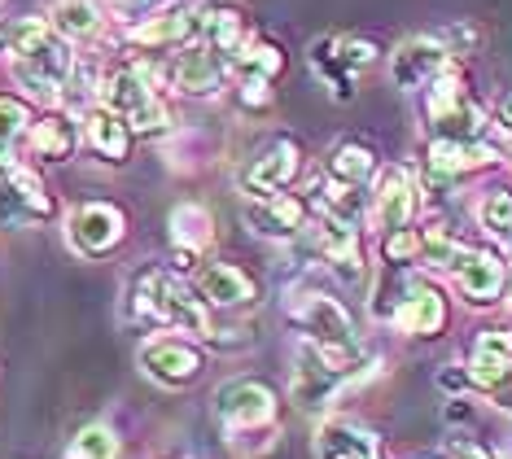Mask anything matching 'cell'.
<instances>
[{"mask_svg":"<svg viewBox=\"0 0 512 459\" xmlns=\"http://www.w3.org/2000/svg\"><path fill=\"white\" fill-rule=\"evenodd\" d=\"M101 105L114 110L119 119H127V127L141 136H158L171 127V114L167 105L158 101L154 92V70L149 66H127V70H114L101 88Z\"/></svg>","mask_w":512,"mask_h":459,"instance_id":"277c9868","label":"cell"},{"mask_svg":"<svg viewBox=\"0 0 512 459\" xmlns=\"http://www.w3.org/2000/svg\"><path fill=\"white\" fill-rule=\"evenodd\" d=\"M49 22L66 40H92L101 31V9H97V0H53Z\"/></svg>","mask_w":512,"mask_h":459,"instance_id":"484cf974","label":"cell"},{"mask_svg":"<svg viewBox=\"0 0 512 459\" xmlns=\"http://www.w3.org/2000/svg\"><path fill=\"white\" fill-rule=\"evenodd\" d=\"M333 49H337V57H342V66L351 70V75L359 66H372V57H377V49H372L368 40H333Z\"/></svg>","mask_w":512,"mask_h":459,"instance_id":"836d02e7","label":"cell"},{"mask_svg":"<svg viewBox=\"0 0 512 459\" xmlns=\"http://www.w3.org/2000/svg\"><path fill=\"white\" fill-rule=\"evenodd\" d=\"M412 254H416V241L407 237V228L390 232V241H386V258H390V263H407Z\"/></svg>","mask_w":512,"mask_h":459,"instance_id":"8d00e7d4","label":"cell"},{"mask_svg":"<svg viewBox=\"0 0 512 459\" xmlns=\"http://www.w3.org/2000/svg\"><path fill=\"white\" fill-rule=\"evenodd\" d=\"M320 459H377V433L351 425V420H324L316 433Z\"/></svg>","mask_w":512,"mask_h":459,"instance_id":"d6986e66","label":"cell"},{"mask_svg":"<svg viewBox=\"0 0 512 459\" xmlns=\"http://www.w3.org/2000/svg\"><path fill=\"white\" fill-rule=\"evenodd\" d=\"M477 215H482V228L486 232H495V237H508V232H512V193H491Z\"/></svg>","mask_w":512,"mask_h":459,"instance_id":"d6a6232c","label":"cell"},{"mask_svg":"<svg viewBox=\"0 0 512 459\" xmlns=\"http://www.w3.org/2000/svg\"><path fill=\"white\" fill-rule=\"evenodd\" d=\"M171 241H176V250L180 258H193V254H202L206 245L215 241V219H211V210L206 206H176L171 210Z\"/></svg>","mask_w":512,"mask_h":459,"instance_id":"44dd1931","label":"cell"},{"mask_svg":"<svg viewBox=\"0 0 512 459\" xmlns=\"http://www.w3.org/2000/svg\"><path fill=\"white\" fill-rule=\"evenodd\" d=\"M512 363V333H504V328H491V333H482L473 341V355H469V376L477 385H491L499 372H508Z\"/></svg>","mask_w":512,"mask_h":459,"instance_id":"cb8c5ba5","label":"cell"},{"mask_svg":"<svg viewBox=\"0 0 512 459\" xmlns=\"http://www.w3.org/2000/svg\"><path fill=\"white\" fill-rule=\"evenodd\" d=\"M429 119H434L438 136H447V140H482L486 132L482 105H473L460 92L456 79H442V75L429 84Z\"/></svg>","mask_w":512,"mask_h":459,"instance_id":"5b68a950","label":"cell"},{"mask_svg":"<svg viewBox=\"0 0 512 459\" xmlns=\"http://www.w3.org/2000/svg\"><path fill=\"white\" fill-rule=\"evenodd\" d=\"M416 215V184L407 171H386L377 188V202H372V219L381 223L386 232L407 228V219Z\"/></svg>","mask_w":512,"mask_h":459,"instance_id":"ac0fdd59","label":"cell"},{"mask_svg":"<svg viewBox=\"0 0 512 459\" xmlns=\"http://www.w3.org/2000/svg\"><path fill=\"white\" fill-rule=\"evenodd\" d=\"M132 306L136 315L149 324H162V328H180V333H193V337H211V320H206L202 302L193 298V289L184 285L176 272H145L136 280V293H132Z\"/></svg>","mask_w":512,"mask_h":459,"instance_id":"3957f363","label":"cell"},{"mask_svg":"<svg viewBox=\"0 0 512 459\" xmlns=\"http://www.w3.org/2000/svg\"><path fill=\"white\" fill-rule=\"evenodd\" d=\"M202 31V18H197L193 5H176V9H162L149 22L132 31L136 44H145V49H184V44H193V35Z\"/></svg>","mask_w":512,"mask_h":459,"instance_id":"9a60e30c","label":"cell"},{"mask_svg":"<svg viewBox=\"0 0 512 459\" xmlns=\"http://www.w3.org/2000/svg\"><path fill=\"white\" fill-rule=\"evenodd\" d=\"M49 215H53V202L36 175L0 162V228H27V223L49 219Z\"/></svg>","mask_w":512,"mask_h":459,"instance_id":"52a82bcc","label":"cell"},{"mask_svg":"<svg viewBox=\"0 0 512 459\" xmlns=\"http://www.w3.org/2000/svg\"><path fill=\"white\" fill-rule=\"evenodd\" d=\"M27 123H31L27 105L14 101V97H0V162L14 158V149H18L22 132H27Z\"/></svg>","mask_w":512,"mask_h":459,"instance_id":"f546056e","label":"cell"},{"mask_svg":"<svg viewBox=\"0 0 512 459\" xmlns=\"http://www.w3.org/2000/svg\"><path fill=\"white\" fill-rule=\"evenodd\" d=\"M246 223L267 241H294L302 232V206L294 197H246Z\"/></svg>","mask_w":512,"mask_h":459,"instance_id":"2e32d148","label":"cell"},{"mask_svg":"<svg viewBox=\"0 0 512 459\" xmlns=\"http://www.w3.org/2000/svg\"><path fill=\"white\" fill-rule=\"evenodd\" d=\"M232 66L241 70V79H272L276 70L285 66V57H281V49H276V44H267V40H250Z\"/></svg>","mask_w":512,"mask_h":459,"instance_id":"f1b7e54d","label":"cell"},{"mask_svg":"<svg viewBox=\"0 0 512 459\" xmlns=\"http://www.w3.org/2000/svg\"><path fill=\"white\" fill-rule=\"evenodd\" d=\"M442 298L434 289H416L412 298H403V306H399V315H394V320H399V328L403 333H416V337H429V333H438L442 328Z\"/></svg>","mask_w":512,"mask_h":459,"instance_id":"4316f807","label":"cell"},{"mask_svg":"<svg viewBox=\"0 0 512 459\" xmlns=\"http://www.w3.org/2000/svg\"><path fill=\"white\" fill-rule=\"evenodd\" d=\"M141 368L149 381L158 385H189L197 381V372H202V355H197V346L189 341H176V337H154L141 346Z\"/></svg>","mask_w":512,"mask_h":459,"instance_id":"7c38bea8","label":"cell"},{"mask_svg":"<svg viewBox=\"0 0 512 459\" xmlns=\"http://www.w3.org/2000/svg\"><path fill=\"white\" fill-rule=\"evenodd\" d=\"M267 101H272L267 79H241V105H246V110H263Z\"/></svg>","mask_w":512,"mask_h":459,"instance_id":"e575fe53","label":"cell"},{"mask_svg":"<svg viewBox=\"0 0 512 459\" xmlns=\"http://www.w3.org/2000/svg\"><path fill=\"white\" fill-rule=\"evenodd\" d=\"M447 459H491V455L473 442H456V446H447Z\"/></svg>","mask_w":512,"mask_h":459,"instance_id":"74e56055","label":"cell"},{"mask_svg":"<svg viewBox=\"0 0 512 459\" xmlns=\"http://www.w3.org/2000/svg\"><path fill=\"white\" fill-rule=\"evenodd\" d=\"M346 376H351V368H337V363L324 359L316 346H307L298 355V368H294V403L302 411H324L337 394H342Z\"/></svg>","mask_w":512,"mask_h":459,"instance_id":"9c48e42d","label":"cell"},{"mask_svg":"<svg viewBox=\"0 0 512 459\" xmlns=\"http://www.w3.org/2000/svg\"><path fill=\"white\" fill-rule=\"evenodd\" d=\"M486 394H491V403L499 411H512V363H508V372H499L491 385H486Z\"/></svg>","mask_w":512,"mask_h":459,"instance_id":"d590c367","label":"cell"},{"mask_svg":"<svg viewBox=\"0 0 512 459\" xmlns=\"http://www.w3.org/2000/svg\"><path fill=\"white\" fill-rule=\"evenodd\" d=\"M5 49H9V62H14V79L27 88V97H36V101L62 97V84L75 70V57H71L66 35L49 18L14 22L5 31Z\"/></svg>","mask_w":512,"mask_h":459,"instance_id":"6da1fadb","label":"cell"},{"mask_svg":"<svg viewBox=\"0 0 512 459\" xmlns=\"http://www.w3.org/2000/svg\"><path fill=\"white\" fill-rule=\"evenodd\" d=\"M499 123H504L508 132H512V92H504V97H499Z\"/></svg>","mask_w":512,"mask_h":459,"instance_id":"f35d334b","label":"cell"},{"mask_svg":"<svg viewBox=\"0 0 512 459\" xmlns=\"http://www.w3.org/2000/svg\"><path fill=\"white\" fill-rule=\"evenodd\" d=\"M197 289H202V298L215 302V306H246L254 298V280L241 272V267H232V263L206 267L202 280H197Z\"/></svg>","mask_w":512,"mask_h":459,"instance_id":"7402d4cb","label":"cell"},{"mask_svg":"<svg viewBox=\"0 0 512 459\" xmlns=\"http://www.w3.org/2000/svg\"><path fill=\"white\" fill-rule=\"evenodd\" d=\"M508 302H512V285H508Z\"/></svg>","mask_w":512,"mask_h":459,"instance_id":"ab89813d","label":"cell"},{"mask_svg":"<svg viewBox=\"0 0 512 459\" xmlns=\"http://www.w3.org/2000/svg\"><path fill=\"white\" fill-rule=\"evenodd\" d=\"M202 44L211 49L219 62L232 66L246 49V31H241V18L232 9H211V18L202 22Z\"/></svg>","mask_w":512,"mask_h":459,"instance_id":"d4e9b609","label":"cell"},{"mask_svg":"<svg viewBox=\"0 0 512 459\" xmlns=\"http://www.w3.org/2000/svg\"><path fill=\"white\" fill-rule=\"evenodd\" d=\"M447 40H434V35H412V40H403L399 49H394L390 57V75L394 84H399L403 92H416L425 84H434V79L447 70Z\"/></svg>","mask_w":512,"mask_h":459,"instance_id":"ba28073f","label":"cell"},{"mask_svg":"<svg viewBox=\"0 0 512 459\" xmlns=\"http://www.w3.org/2000/svg\"><path fill=\"white\" fill-rule=\"evenodd\" d=\"M298 175V145L294 140H272L259 149L241 171V193L246 197H276Z\"/></svg>","mask_w":512,"mask_h":459,"instance_id":"8fae6325","label":"cell"},{"mask_svg":"<svg viewBox=\"0 0 512 459\" xmlns=\"http://www.w3.org/2000/svg\"><path fill=\"white\" fill-rule=\"evenodd\" d=\"M421 250H425V258L434 267H451L456 263V254H460V245H456V237H451L442 223H429L425 228V237H421Z\"/></svg>","mask_w":512,"mask_h":459,"instance_id":"1f68e13d","label":"cell"},{"mask_svg":"<svg viewBox=\"0 0 512 459\" xmlns=\"http://www.w3.org/2000/svg\"><path fill=\"white\" fill-rule=\"evenodd\" d=\"M329 175H333L337 184L364 188L372 180V153L364 145H337L333 158H329Z\"/></svg>","mask_w":512,"mask_h":459,"instance_id":"83f0119b","label":"cell"},{"mask_svg":"<svg viewBox=\"0 0 512 459\" xmlns=\"http://www.w3.org/2000/svg\"><path fill=\"white\" fill-rule=\"evenodd\" d=\"M451 272H456L464 298L477 302V306L495 302L499 293H504V263L486 250H460L456 263H451Z\"/></svg>","mask_w":512,"mask_h":459,"instance_id":"5bb4252c","label":"cell"},{"mask_svg":"<svg viewBox=\"0 0 512 459\" xmlns=\"http://www.w3.org/2000/svg\"><path fill=\"white\" fill-rule=\"evenodd\" d=\"M79 145V127L66 114H49V119L31 123V153L40 162H66Z\"/></svg>","mask_w":512,"mask_h":459,"instance_id":"603a6c76","label":"cell"},{"mask_svg":"<svg viewBox=\"0 0 512 459\" xmlns=\"http://www.w3.org/2000/svg\"><path fill=\"white\" fill-rule=\"evenodd\" d=\"M71 459H119V438L106 425H88L75 433L71 442Z\"/></svg>","mask_w":512,"mask_h":459,"instance_id":"4dcf8cb0","label":"cell"},{"mask_svg":"<svg viewBox=\"0 0 512 459\" xmlns=\"http://www.w3.org/2000/svg\"><path fill=\"white\" fill-rule=\"evenodd\" d=\"M224 62L206 49V44H184L171 62V84L184 97H215L219 84H224Z\"/></svg>","mask_w":512,"mask_h":459,"instance_id":"4fadbf2b","label":"cell"},{"mask_svg":"<svg viewBox=\"0 0 512 459\" xmlns=\"http://www.w3.org/2000/svg\"><path fill=\"white\" fill-rule=\"evenodd\" d=\"M486 162H495V149L482 145V140H447L438 136L434 145H429V167L442 180H451V175L460 171H473V167H486Z\"/></svg>","mask_w":512,"mask_h":459,"instance_id":"ffe728a7","label":"cell"},{"mask_svg":"<svg viewBox=\"0 0 512 459\" xmlns=\"http://www.w3.org/2000/svg\"><path fill=\"white\" fill-rule=\"evenodd\" d=\"M84 140L101 162H127L132 127H127V119H119L114 110H106V105H92V110L84 114Z\"/></svg>","mask_w":512,"mask_h":459,"instance_id":"e0dca14e","label":"cell"},{"mask_svg":"<svg viewBox=\"0 0 512 459\" xmlns=\"http://www.w3.org/2000/svg\"><path fill=\"white\" fill-rule=\"evenodd\" d=\"M215 411L228 429H263L276 416V398L259 381H228L215 394Z\"/></svg>","mask_w":512,"mask_h":459,"instance_id":"30bf717a","label":"cell"},{"mask_svg":"<svg viewBox=\"0 0 512 459\" xmlns=\"http://www.w3.org/2000/svg\"><path fill=\"white\" fill-rule=\"evenodd\" d=\"M285 315L302 328L307 346H316L324 359L337 363V368L355 372V363L364 359V346H359L351 315H346L333 298H324V293H294V298L285 302Z\"/></svg>","mask_w":512,"mask_h":459,"instance_id":"7a4b0ae2","label":"cell"},{"mask_svg":"<svg viewBox=\"0 0 512 459\" xmlns=\"http://www.w3.org/2000/svg\"><path fill=\"white\" fill-rule=\"evenodd\" d=\"M66 241L75 254L101 258L123 241V210H114L106 202H84L66 215Z\"/></svg>","mask_w":512,"mask_h":459,"instance_id":"8992f818","label":"cell"}]
</instances>
